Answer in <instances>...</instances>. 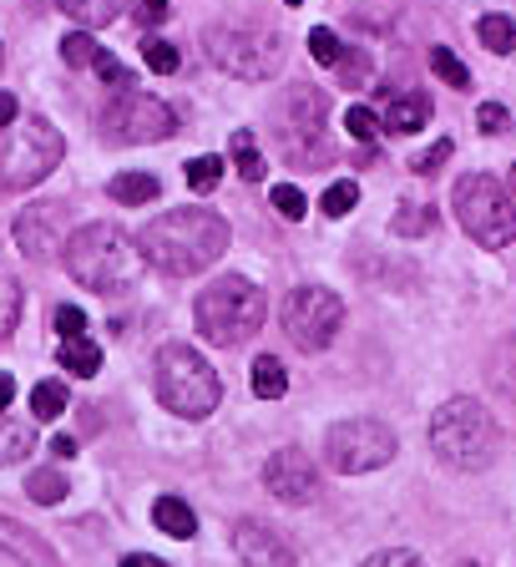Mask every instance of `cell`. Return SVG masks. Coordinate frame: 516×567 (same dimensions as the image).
<instances>
[{
	"label": "cell",
	"mask_w": 516,
	"mask_h": 567,
	"mask_svg": "<svg viewBox=\"0 0 516 567\" xmlns=\"http://www.w3.org/2000/svg\"><path fill=\"white\" fill-rule=\"evenodd\" d=\"M35 446V431L25 421H6L0 415V466H16V461H25Z\"/></svg>",
	"instance_id": "obj_22"
},
{
	"label": "cell",
	"mask_w": 516,
	"mask_h": 567,
	"mask_svg": "<svg viewBox=\"0 0 516 567\" xmlns=\"http://www.w3.org/2000/svg\"><path fill=\"white\" fill-rule=\"evenodd\" d=\"M96 51H102V47H96L86 31H71L66 41H61V56H66V66H92Z\"/></svg>",
	"instance_id": "obj_37"
},
{
	"label": "cell",
	"mask_w": 516,
	"mask_h": 567,
	"mask_svg": "<svg viewBox=\"0 0 516 567\" xmlns=\"http://www.w3.org/2000/svg\"><path fill=\"white\" fill-rule=\"evenodd\" d=\"M395 431L385 421H370V415H354V421L329 425L324 436V456L329 466L340 476H364V472H380L395 461Z\"/></svg>",
	"instance_id": "obj_11"
},
{
	"label": "cell",
	"mask_w": 516,
	"mask_h": 567,
	"mask_svg": "<svg viewBox=\"0 0 516 567\" xmlns=\"http://www.w3.org/2000/svg\"><path fill=\"white\" fill-rule=\"evenodd\" d=\"M435 102L425 92H395L385 102V117H380V127L390 132V137H411V132H421L425 122H431Z\"/></svg>",
	"instance_id": "obj_16"
},
{
	"label": "cell",
	"mask_w": 516,
	"mask_h": 567,
	"mask_svg": "<svg viewBox=\"0 0 516 567\" xmlns=\"http://www.w3.org/2000/svg\"><path fill=\"white\" fill-rule=\"evenodd\" d=\"M137 254L142 264H153L167 279H193V274L213 269L228 254V218H218L213 208L157 213L137 234Z\"/></svg>",
	"instance_id": "obj_1"
},
{
	"label": "cell",
	"mask_w": 516,
	"mask_h": 567,
	"mask_svg": "<svg viewBox=\"0 0 516 567\" xmlns=\"http://www.w3.org/2000/svg\"><path fill=\"white\" fill-rule=\"evenodd\" d=\"M61 11L82 25H106L117 16V0H61Z\"/></svg>",
	"instance_id": "obj_30"
},
{
	"label": "cell",
	"mask_w": 516,
	"mask_h": 567,
	"mask_svg": "<svg viewBox=\"0 0 516 567\" xmlns=\"http://www.w3.org/2000/svg\"><path fill=\"white\" fill-rule=\"evenodd\" d=\"M476 35H482V47L492 51V56H512L516 51V21L512 16H482V21H476Z\"/></svg>",
	"instance_id": "obj_23"
},
{
	"label": "cell",
	"mask_w": 516,
	"mask_h": 567,
	"mask_svg": "<svg viewBox=\"0 0 516 567\" xmlns=\"http://www.w3.org/2000/svg\"><path fill=\"white\" fill-rule=\"evenodd\" d=\"M16 244L21 254H31L35 264L56 259L61 248H66V208L61 203H25L16 213Z\"/></svg>",
	"instance_id": "obj_14"
},
{
	"label": "cell",
	"mask_w": 516,
	"mask_h": 567,
	"mask_svg": "<svg viewBox=\"0 0 516 567\" xmlns=\"http://www.w3.org/2000/svg\"><path fill=\"white\" fill-rule=\"evenodd\" d=\"M248 385H254L258 401H279L283 390H289V370H283L274 354H258V360H254V375H248Z\"/></svg>",
	"instance_id": "obj_20"
},
{
	"label": "cell",
	"mask_w": 516,
	"mask_h": 567,
	"mask_svg": "<svg viewBox=\"0 0 516 567\" xmlns=\"http://www.w3.org/2000/svg\"><path fill=\"white\" fill-rule=\"evenodd\" d=\"M11 122H21V117H16V96L0 92V127H11Z\"/></svg>",
	"instance_id": "obj_46"
},
{
	"label": "cell",
	"mask_w": 516,
	"mask_h": 567,
	"mask_svg": "<svg viewBox=\"0 0 516 567\" xmlns=\"http://www.w3.org/2000/svg\"><path fill=\"white\" fill-rule=\"evenodd\" d=\"M71 405V395H66V385L61 380H41V385L31 390V411H35V421H56L61 411Z\"/></svg>",
	"instance_id": "obj_28"
},
{
	"label": "cell",
	"mask_w": 516,
	"mask_h": 567,
	"mask_svg": "<svg viewBox=\"0 0 516 567\" xmlns=\"http://www.w3.org/2000/svg\"><path fill=\"white\" fill-rule=\"evenodd\" d=\"M476 127H482L486 137H496V132H506V127H512V112H506L502 102H486L482 112H476Z\"/></svg>",
	"instance_id": "obj_42"
},
{
	"label": "cell",
	"mask_w": 516,
	"mask_h": 567,
	"mask_svg": "<svg viewBox=\"0 0 516 567\" xmlns=\"http://www.w3.org/2000/svg\"><path fill=\"white\" fill-rule=\"evenodd\" d=\"M364 567H425L421 553H405V547H385V553L364 557Z\"/></svg>",
	"instance_id": "obj_44"
},
{
	"label": "cell",
	"mask_w": 516,
	"mask_h": 567,
	"mask_svg": "<svg viewBox=\"0 0 516 567\" xmlns=\"http://www.w3.org/2000/svg\"><path fill=\"white\" fill-rule=\"evenodd\" d=\"M21 319V284H0V340L16 330Z\"/></svg>",
	"instance_id": "obj_39"
},
{
	"label": "cell",
	"mask_w": 516,
	"mask_h": 567,
	"mask_svg": "<svg viewBox=\"0 0 516 567\" xmlns=\"http://www.w3.org/2000/svg\"><path fill=\"white\" fill-rule=\"evenodd\" d=\"M354 203H360V183H354V177H340V183H329V193H324V213H329V218H344Z\"/></svg>",
	"instance_id": "obj_32"
},
{
	"label": "cell",
	"mask_w": 516,
	"mask_h": 567,
	"mask_svg": "<svg viewBox=\"0 0 516 567\" xmlns=\"http://www.w3.org/2000/svg\"><path fill=\"white\" fill-rule=\"evenodd\" d=\"M324 92L309 82L289 86V92L274 102V137H279L283 157L293 167H324L329 147H324Z\"/></svg>",
	"instance_id": "obj_8"
},
{
	"label": "cell",
	"mask_w": 516,
	"mask_h": 567,
	"mask_svg": "<svg viewBox=\"0 0 516 567\" xmlns=\"http://www.w3.org/2000/svg\"><path fill=\"white\" fill-rule=\"evenodd\" d=\"M61 264H66L71 279L82 284V289H92V295H122V289L137 279L142 254H137V238H132L127 228L86 224L66 238Z\"/></svg>",
	"instance_id": "obj_2"
},
{
	"label": "cell",
	"mask_w": 516,
	"mask_h": 567,
	"mask_svg": "<svg viewBox=\"0 0 516 567\" xmlns=\"http://www.w3.org/2000/svg\"><path fill=\"white\" fill-rule=\"evenodd\" d=\"M51 451H56V456H76V441H71V436H56V441H51Z\"/></svg>",
	"instance_id": "obj_49"
},
{
	"label": "cell",
	"mask_w": 516,
	"mask_h": 567,
	"mask_svg": "<svg viewBox=\"0 0 516 567\" xmlns=\"http://www.w3.org/2000/svg\"><path fill=\"white\" fill-rule=\"evenodd\" d=\"M153 385H157V401L173 415H183V421H203V415H213L224 405V380H218V370L193 344H163L157 350Z\"/></svg>",
	"instance_id": "obj_4"
},
{
	"label": "cell",
	"mask_w": 516,
	"mask_h": 567,
	"mask_svg": "<svg viewBox=\"0 0 516 567\" xmlns=\"http://www.w3.org/2000/svg\"><path fill=\"white\" fill-rule=\"evenodd\" d=\"M446 157H451V142L441 137V142H431L425 153H415V157H411V173H435V167L446 163Z\"/></svg>",
	"instance_id": "obj_43"
},
{
	"label": "cell",
	"mask_w": 516,
	"mask_h": 567,
	"mask_svg": "<svg viewBox=\"0 0 516 567\" xmlns=\"http://www.w3.org/2000/svg\"><path fill=\"white\" fill-rule=\"evenodd\" d=\"M177 112L157 96L142 92H122L112 106H102V137L117 142V147H142V142H163L173 137Z\"/></svg>",
	"instance_id": "obj_12"
},
{
	"label": "cell",
	"mask_w": 516,
	"mask_h": 567,
	"mask_svg": "<svg viewBox=\"0 0 516 567\" xmlns=\"http://www.w3.org/2000/svg\"><path fill=\"white\" fill-rule=\"evenodd\" d=\"M16 401V380L11 375H0V415H6V405Z\"/></svg>",
	"instance_id": "obj_48"
},
{
	"label": "cell",
	"mask_w": 516,
	"mask_h": 567,
	"mask_svg": "<svg viewBox=\"0 0 516 567\" xmlns=\"http://www.w3.org/2000/svg\"><path fill=\"white\" fill-rule=\"evenodd\" d=\"M66 492H71V482L56 472V466L25 476V496H31L35 507H56V502H66Z\"/></svg>",
	"instance_id": "obj_24"
},
{
	"label": "cell",
	"mask_w": 516,
	"mask_h": 567,
	"mask_svg": "<svg viewBox=\"0 0 516 567\" xmlns=\"http://www.w3.org/2000/svg\"><path fill=\"white\" fill-rule=\"evenodd\" d=\"M512 193H516V167H512Z\"/></svg>",
	"instance_id": "obj_50"
},
{
	"label": "cell",
	"mask_w": 516,
	"mask_h": 567,
	"mask_svg": "<svg viewBox=\"0 0 516 567\" xmlns=\"http://www.w3.org/2000/svg\"><path fill=\"white\" fill-rule=\"evenodd\" d=\"M61 157H66V142L47 117H21L0 127V188H31L56 173Z\"/></svg>",
	"instance_id": "obj_7"
},
{
	"label": "cell",
	"mask_w": 516,
	"mask_h": 567,
	"mask_svg": "<svg viewBox=\"0 0 516 567\" xmlns=\"http://www.w3.org/2000/svg\"><path fill=\"white\" fill-rule=\"evenodd\" d=\"M234 553L244 557L248 567H299V553H293L289 537H279L264 522H238L234 527Z\"/></svg>",
	"instance_id": "obj_15"
},
{
	"label": "cell",
	"mask_w": 516,
	"mask_h": 567,
	"mask_svg": "<svg viewBox=\"0 0 516 567\" xmlns=\"http://www.w3.org/2000/svg\"><path fill=\"white\" fill-rule=\"evenodd\" d=\"M340 122H344V132H350L354 142H375L380 137V117L370 112V106H350Z\"/></svg>",
	"instance_id": "obj_35"
},
{
	"label": "cell",
	"mask_w": 516,
	"mask_h": 567,
	"mask_svg": "<svg viewBox=\"0 0 516 567\" xmlns=\"http://www.w3.org/2000/svg\"><path fill=\"white\" fill-rule=\"evenodd\" d=\"M198 315V334L218 350H234V344L254 340L258 324H264V289L244 274H224L218 284H208L193 305Z\"/></svg>",
	"instance_id": "obj_5"
},
{
	"label": "cell",
	"mask_w": 516,
	"mask_h": 567,
	"mask_svg": "<svg viewBox=\"0 0 516 567\" xmlns=\"http://www.w3.org/2000/svg\"><path fill=\"white\" fill-rule=\"evenodd\" d=\"M153 522H157V532L177 537V543L198 537V517H193V507H188V502H177V496H157V502H153Z\"/></svg>",
	"instance_id": "obj_19"
},
{
	"label": "cell",
	"mask_w": 516,
	"mask_h": 567,
	"mask_svg": "<svg viewBox=\"0 0 516 567\" xmlns=\"http://www.w3.org/2000/svg\"><path fill=\"white\" fill-rule=\"evenodd\" d=\"M451 203H456V224L492 254L516 238V203L492 173H466L451 188Z\"/></svg>",
	"instance_id": "obj_9"
},
{
	"label": "cell",
	"mask_w": 516,
	"mask_h": 567,
	"mask_svg": "<svg viewBox=\"0 0 516 567\" xmlns=\"http://www.w3.org/2000/svg\"><path fill=\"white\" fill-rule=\"evenodd\" d=\"M142 56H147V66H153L157 76H173L177 61H183V56H177L173 41H157V35H153V41H142Z\"/></svg>",
	"instance_id": "obj_36"
},
{
	"label": "cell",
	"mask_w": 516,
	"mask_h": 567,
	"mask_svg": "<svg viewBox=\"0 0 516 567\" xmlns=\"http://www.w3.org/2000/svg\"><path fill=\"white\" fill-rule=\"evenodd\" d=\"M92 71H96V76H106V86H117V92H132V71L122 66V61H112L106 51H96Z\"/></svg>",
	"instance_id": "obj_40"
},
{
	"label": "cell",
	"mask_w": 516,
	"mask_h": 567,
	"mask_svg": "<svg viewBox=\"0 0 516 567\" xmlns=\"http://www.w3.org/2000/svg\"><path fill=\"white\" fill-rule=\"evenodd\" d=\"M61 365H66L71 375L86 380V375H96V370H102V350H96L86 334H82V340H61Z\"/></svg>",
	"instance_id": "obj_26"
},
{
	"label": "cell",
	"mask_w": 516,
	"mask_h": 567,
	"mask_svg": "<svg viewBox=\"0 0 516 567\" xmlns=\"http://www.w3.org/2000/svg\"><path fill=\"white\" fill-rule=\"evenodd\" d=\"M234 167H238L244 183H258V177L269 173V163H264V153H258V142H254V132L248 127L234 132Z\"/></svg>",
	"instance_id": "obj_25"
},
{
	"label": "cell",
	"mask_w": 516,
	"mask_h": 567,
	"mask_svg": "<svg viewBox=\"0 0 516 567\" xmlns=\"http://www.w3.org/2000/svg\"><path fill=\"white\" fill-rule=\"evenodd\" d=\"M167 11H173V6H167V0H137V16L147 25H157V21H167Z\"/></svg>",
	"instance_id": "obj_45"
},
{
	"label": "cell",
	"mask_w": 516,
	"mask_h": 567,
	"mask_svg": "<svg viewBox=\"0 0 516 567\" xmlns=\"http://www.w3.org/2000/svg\"><path fill=\"white\" fill-rule=\"evenodd\" d=\"M122 567H167V563L153 553H132V557H122Z\"/></svg>",
	"instance_id": "obj_47"
},
{
	"label": "cell",
	"mask_w": 516,
	"mask_h": 567,
	"mask_svg": "<svg viewBox=\"0 0 516 567\" xmlns=\"http://www.w3.org/2000/svg\"><path fill=\"white\" fill-rule=\"evenodd\" d=\"M340 51H344V41L329 31V25H314V31H309V56H314L319 66H334V61H340Z\"/></svg>",
	"instance_id": "obj_34"
},
{
	"label": "cell",
	"mask_w": 516,
	"mask_h": 567,
	"mask_svg": "<svg viewBox=\"0 0 516 567\" xmlns=\"http://www.w3.org/2000/svg\"><path fill=\"white\" fill-rule=\"evenodd\" d=\"M431 71H435V76H441V82H451V86H456V92H466V86H471V71H466V61H461L451 47H431Z\"/></svg>",
	"instance_id": "obj_29"
},
{
	"label": "cell",
	"mask_w": 516,
	"mask_h": 567,
	"mask_svg": "<svg viewBox=\"0 0 516 567\" xmlns=\"http://www.w3.org/2000/svg\"><path fill=\"white\" fill-rule=\"evenodd\" d=\"M51 324H56L61 340H82L86 334V315L76 305H56V315H51Z\"/></svg>",
	"instance_id": "obj_38"
},
{
	"label": "cell",
	"mask_w": 516,
	"mask_h": 567,
	"mask_svg": "<svg viewBox=\"0 0 516 567\" xmlns=\"http://www.w3.org/2000/svg\"><path fill=\"white\" fill-rule=\"evenodd\" d=\"M269 198H274V208H279L283 218H305V208H309V198H305L299 188H293V183H279V188H274Z\"/></svg>",
	"instance_id": "obj_41"
},
{
	"label": "cell",
	"mask_w": 516,
	"mask_h": 567,
	"mask_svg": "<svg viewBox=\"0 0 516 567\" xmlns=\"http://www.w3.org/2000/svg\"><path fill=\"white\" fill-rule=\"evenodd\" d=\"M486 385H492L502 401L516 405V334L492 344V354H486Z\"/></svg>",
	"instance_id": "obj_18"
},
{
	"label": "cell",
	"mask_w": 516,
	"mask_h": 567,
	"mask_svg": "<svg viewBox=\"0 0 516 567\" xmlns=\"http://www.w3.org/2000/svg\"><path fill=\"white\" fill-rule=\"evenodd\" d=\"M264 486H269V496L283 502V507H309L319 496V472L299 446H279L264 461Z\"/></svg>",
	"instance_id": "obj_13"
},
{
	"label": "cell",
	"mask_w": 516,
	"mask_h": 567,
	"mask_svg": "<svg viewBox=\"0 0 516 567\" xmlns=\"http://www.w3.org/2000/svg\"><path fill=\"white\" fill-rule=\"evenodd\" d=\"M461 567H486V563H461Z\"/></svg>",
	"instance_id": "obj_51"
},
{
	"label": "cell",
	"mask_w": 516,
	"mask_h": 567,
	"mask_svg": "<svg viewBox=\"0 0 516 567\" xmlns=\"http://www.w3.org/2000/svg\"><path fill=\"white\" fill-rule=\"evenodd\" d=\"M106 193L117 203H153L157 193H163V183H157L153 173H117L112 183H106Z\"/></svg>",
	"instance_id": "obj_21"
},
{
	"label": "cell",
	"mask_w": 516,
	"mask_h": 567,
	"mask_svg": "<svg viewBox=\"0 0 516 567\" xmlns=\"http://www.w3.org/2000/svg\"><path fill=\"white\" fill-rule=\"evenodd\" d=\"M370 71H375V61L364 56V51H340V61H334V76H340V86H364L370 82Z\"/></svg>",
	"instance_id": "obj_31"
},
{
	"label": "cell",
	"mask_w": 516,
	"mask_h": 567,
	"mask_svg": "<svg viewBox=\"0 0 516 567\" xmlns=\"http://www.w3.org/2000/svg\"><path fill=\"white\" fill-rule=\"evenodd\" d=\"M224 177V157H193L188 163V188L193 193H213Z\"/></svg>",
	"instance_id": "obj_33"
},
{
	"label": "cell",
	"mask_w": 516,
	"mask_h": 567,
	"mask_svg": "<svg viewBox=\"0 0 516 567\" xmlns=\"http://www.w3.org/2000/svg\"><path fill=\"white\" fill-rule=\"evenodd\" d=\"M431 451L451 472H486L502 456V425L492 405H482L476 395H451L431 415Z\"/></svg>",
	"instance_id": "obj_3"
},
{
	"label": "cell",
	"mask_w": 516,
	"mask_h": 567,
	"mask_svg": "<svg viewBox=\"0 0 516 567\" xmlns=\"http://www.w3.org/2000/svg\"><path fill=\"white\" fill-rule=\"evenodd\" d=\"M289 6H305V0H289Z\"/></svg>",
	"instance_id": "obj_52"
},
{
	"label": "cell",
	"mask_w": 516,
	"mask_h": 567,
	"mask_svg": "<svg viewBox=\"0 0 516 567\" xmlns=\"http://www.w3.org/2000/svg\"><path fill=\"white\" fill-rule=\"evenodd\" d=\"M395 228L400 238H421V234H435V208L431 203H400V213H395Z\"/></svg>",
	"instance_id": "obj_27"
},
{
	"label": "cell",
	"mask_w": 516,
	"mask_h": 567,
	"mask_svg": "<svg viewBox=\"0 0 516 567\" xmlns=\"http://www.w3.org/2000/svg\"><path fill=\"white\" fill-rule=\"evenodd\" d=\"M203 47L224 71L244 76V82H269L283 66V35L274 25H248V21H218L203 31Z\"/></svg>",
	"instance_id": "obj_6"
},
{
	"label": "cell",
	"mask_w": 516,
	"mask_h": 567,
	"mask_svg": "<svg viewBox=\"0 0 516 567\" xmlns=\"http://www.w3.org/2000/svg\"><path fill=\"white\" fill-rule=\"evenodd\" d=\"M0 547H6V553H16V557H25V567H56V553H51L35 532H25L21 522L0 517Z\"/></svg>",
	"instance_id": "obj_17"
},
{
	"label": "cell",
	"mask_w": 516,
	"mask_h": 567,
	"mask_svg": "<svg viewBox=\"0 0 516 567\" xmlns=\"http://www.w3.org/2000/svg\"><path fill=\"white\" fill-rule=\"evenodd\" d=\"M279 324L283 334H289L299 350L319 354L334 344V334H340L344 324V305L334 289H324V284H299V289H289L279 305Z\"/></svg>",
	"instance_id": "obj_10"
}]
</instances>
